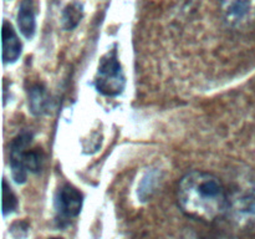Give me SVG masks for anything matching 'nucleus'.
<instances>
[{
  "instance_id": "f257e3e1",
  "label": "nucleus",
  "mask_w": 255,
  "mask_h": 239,
  "mask_svg": "<svg viewBox=\"0 0 255 239\" xmlns=\"http://www.w3.org/2000/svg\"><path fill=\"white\" fill-rule=\"evenodd\" d=\"M178 204L188 217L212 222L229 209V198L221 179L212 173L193 171L178 184Z\"/></svg>"
},
{
  "instance_id": "f03ea898",
  "label": "nucleus",
  "mask_w": 255,
  "mask_h": 239,
  "mask_svg": "<svg viewBox=\"0 0 255 239\" xmlns=\"http://www.w3.org/2000/svg\"><path fill=\"white\" fill-rule=\"evenodd\" d=\"M32 133L22 131L12 139L10 144V168L11 177L17 184L26 182L27 172L36 173L44 163V154L39 148L29 149Z\"/></svg>"
},
{
  "instance_id": "7ed1b4c3",
  "label": "nucleus",
  "mask_w": 255,
  "mask_h": 239,
  "mask_svg": "<svg viewBox=\"0 0 255 239\" xmlns=\"http://www.w3.org/2000/svg\"><path fill=\"white\" fill-rule=\"evenodd\" d=\"M95 86L105 96H119L126 86L122 65L117 57L116 50H111L101 57L95 77Z\"/></svg>"
},
{
  "instance_id": "20e7f679",
  "label": "nucleus",
  "mask_w": 255,
  "mask_h": 239,
  "mask_svg": "<svg viewBox=\"0 0 255 239\" xmlns=\"http://www.w3.org/2000/svg\"><path fill=\"white\" fill-rule=\"evenodd\" d=\"M222 15L227 25L243 30L255 22V0H221Z\"/></svg>"
},
{
  "instance_id": "39448f33",
  "label": "nucleus",
  "mask_w": 255,
  "mask_h": 239,
  "mask_svg": "<svg viewBox=\"0 0 255 239\" xmlns=\"http://www.w3.org/2000/svg\"><path fill=\"white\" fill-rule=\"evenodd\" d=\"M84 203V196L71 184L60 187L55 196V209L61 219L75 218L80 214Z\"/></svg>"
},
{
  "instance_id": "423d86ee",
  "label": "nucleus",
  "mask_w": 255,
  "mask_h": 239,
  "mask_svg": "<svg viewBox=\"0 0 255 239\" xmlns=\"http://www.w3.org/2000/svg\"><path fill=\"white\" fill-rule=\"evenodd\" d=\"M1 39L2 61L5 64H12L21 55V42H20L19 36L9 21L2 22Z\"/></svg>"
},
{
  "instance_id": "0eeeda50",
  "label": "nucleus",
  "mask_w": 255,
  "mask_h": 239,
  "mask_svg": "<svg viewBox=\"0 0 255 239\" xmlns=\"http://www.w3.org/2000/svg\"><path fill=\"white\" fill-rule=\"evenodd\" d=\"M17 26L25 39H32L36 31V14L32 0H21L17 9Z\"/></svg>"
},
{
  "instance_id": "6e6552de",
  "label": "nucleus",
  "mask_w": 255,
  "mask_h": 239,
  "mask_svg": "<svg viewBox=\"0 0 255 239\" xmlns=\"http://www.w3.org/2000/svg\"><path fill=\"white\" fill-rule=\"evenodd\" d=\"M234 213L238 221L255 223V187L234 202Z\"/></svg>"
},
{
  "instance_id": "1a4fd4ad",
  "label": "nucleus",
  "mask_w": 255,
  "mask_h": 239,
  "mask_svg": "<svg viewBox=\"0 0 255 239\" xmlns=\"http://www.w3.org/2000/svg\"><path fill=\"white\" fill-rule=\"evenodd\" d=\"M50 105V97L46 90L40 85H35L29 91V109L35 116H41L47 111Z\"/></svg>"
},
{
  "instance_id": "9d476101",
  "label": "nucleus",
  "mask_w": 255,
  "mask_h": 239,
  "mask_svg": "<svg viewBox=\"0 0 255 239\" xmlns=\"http://www.w3.org/2000/svg\"><path fill=\"white\" fill-rule=\"evenodd\" d=\"M84 16V7L80 2H70L61 14V25L65 30H74Z\"/></svg>"
},
{
  "instance_id": "9b49d317",
  "label": "nucleus",
  "mask_w": 255,
  "mask_h": 239,
  "mask_svg": "<svg viewBox=\"0 0 255 239\" xmlns=\"http://www.w3.org/2000/svg\"><path fill=\"white\" fill-rule=\"evenodd\" d=\"M157 179H158V174H157L156 171L148 172V173L142 178L138 187V197L142 202L147 201V199L152 196L154 188H156Z\"/></svg>"
},
{
  "instance_id": "f8f14e48",
  "label": "nucleus",
  "mask_w": 255,
  "mask_h": 239,
  "mask_svg": "<svg viewBox=\"0 0 255 239\" xmlns=\"http://www.w3.org/2000/svg\"><path fill=\"white\" fill-rule=\"evenodd\" d=\"M17 198L7 184L6 179H2V216L11 214L17 208Z\"/></svg>"
},
{
  "instance_id": "ddd939ff",
  "label": "nucleus",
  "mask_w": 255,
  "mask_h": 239,
  "mask_svg": "<svg viewBox=\"0 0 255 239\" xmlns=\"http://www.w3.org/2000/svg\"><path fill=\"white\" fill-rule=\"evenodd\" d=\"M29 228V224L25 221H17L12 223V226L10 227V233H11V236L15 239H24L27 237Z\"/></svg>"
},
{
  "instance_id": "4468645a",
  "label": "nucleus",
  "mask_w": 255,
  "mask_h": 239,
  "mask_svg": "<svg viewBox=\"0 0 255 239\" xmlns=\"http://www.w3.org/2000/svg\"><path fill=\"white\" fill-rule=\"evenodd\" d=\"M50 239H60V238H50Z\"/></svg>"
}]
</instances>
